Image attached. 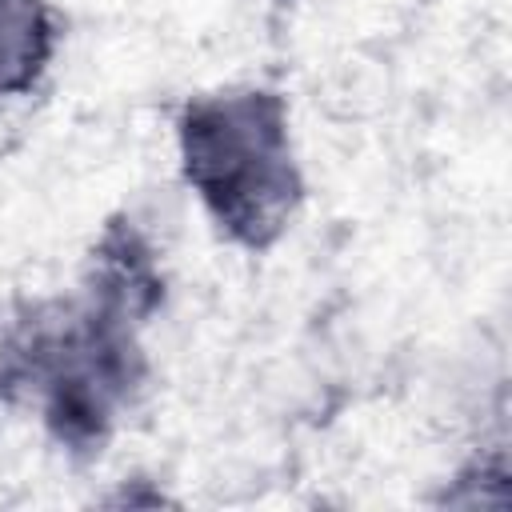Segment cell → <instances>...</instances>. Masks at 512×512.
<instances>
[{
  "label": "cell",
  "instance_id": "obj_3",
  "mask_svg": "<svg viewBox=\"0 0 512 512\" xmlns=\"http://www.w3.org/2000/svg\"><path fill=\"white\" fill-rule=\"evenodd\" d=\"M68 40V16L56 0H0V100L36 96Z\"/></svg>",
  "mask_w": 512,
  "mask_h": 512
},
{
  "label": "cell",
  "instance_id": "obj_4",
  "mask_svg": "<svg viewBox=\"0 0 512 512\" xmlns=\"http://www.w3.org/2000/svg\"><path fill=\"white\" fill-rule=\"evenodd\" d=\"M276 4H284V0H276Z\"/></svg>",
  "mask_w": 512,
  "mask_h": 512
},
{
  "label": "cell",
  "instance_id": "obj_1",
  "mask_svg": "<svg viewBox=\"0 0 512 512\" xmlns=\"http://www.w3.org/2000/svg\"><path fill=\"white\" fill-rule=\"evenodd\" d=\"M168 264L156 232L108 212L60 292L16 296L0 316V412L36 424L72 468L96 464L144 408L156 364L148 328L168 308Z\"/></svg>",
  "mask_w": 512,
  "mask_h": 512
},
{
  "label": "cell",
  "instance_id": "obj_2",
  "mask_svg": "<svg viewBox=\"0 0 512 512\" xmlns=\"http://www.w3.org/2000/svg\"><path fill=\"white\" fill-rule=\"evenodd\" d=\"M176 176L208 232L240 252L268 256L308 204V168L292 96L268 80H228L188 92L172 108Z\"/></svg>",
  "mask_w": 512,
  "mask_h": 512
}]
</instances>
